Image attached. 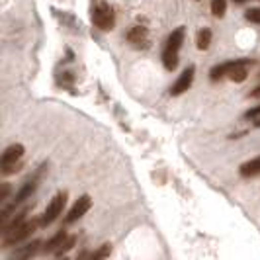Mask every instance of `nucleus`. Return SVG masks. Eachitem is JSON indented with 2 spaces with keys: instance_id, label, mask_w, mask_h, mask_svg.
<instances>
[{
  "instance_id": "obj_16",
  "label": "nucleus",
  "mask_w": 260,
  "mask_h": 260,
  "mask_svg": "<svg viewBox=\"0 0 260 260\" xmlns=\"http://www.w3.org/2000/svg\"><path fill=\"white\" fill-rule=\"evenodd\" d=\"M196 45H198L200 51L209 49V45H211V29H208V27L200 29L198 31V38H196Z\"/></svg>"
},
{
  "instance_id": "obj_3",
  "label": "nucleus",
  "mask_w": 260,
  "mask_h": 260,
  "mask_svg": "<svg viewBox=\"0 0 260 260\" xmlns=\"http://www.w3.org/2000/svg\"><path fill=\"white\" fill-rule=\"evenodd\" d=\"M24 145L22 143H14L10 147H6V151L2 153V158H0V169H2V174L8 176V174H14L22 169V158H24Z\"/></svg>"
},
{
  "instance_id": "obj_20",
  "label": "nucleus",
  "mask_w": 260,
  "mask_h": 260,
  "mask_svg": "<svg viewBox=\"0 0 260 260\" xmlns=\"http://www.w3.org/2000/svg\"><path fill=\"white\" fill-rule=\"evenodd\" d=\"M245 18H247L248 22H254V24H260V8H250V10H247V14H245Z\"/></svg>"
},
{
  "instance_id": "obj_21",
  "label": "nucleus",
  "mask_w": 260,
  "mask_h": 260,
  "mask_svg": "<svg viewBox=\"0 0 260 260\" xmlns=\"http://www.w3.org/2000/svg\"><path fill=\"white\" fill-rule=\"evenodd\" d=\"M8 192H10V184H2V192H0V204H4V202H6V198H8Z\"/></svg>"
},
{
  "instance_id": "obj_14",
  "label": "nucleus",
  "mask_w": 260,
  "mask_h": 260,
  "mask_svg": "<svg viewBox=\"0 0 260 260\" xmlns=\"http://www.w3.org/2000/svg\"><path fill=\"white\" fill-rule=\"evenodd\" d=\"M39 247H41V241H31V243H27L24 248L16 250L14 256H18V258H31V256L39 250Z\"/></svg>"
},
{
  "instance_id": "obj_6",
  "label": "nucleus",
  "mask_w": 260,
  "mask_h": 260,
  "mask_svg": "<svg viewBox=\"0 0 260 260\" xmlns=\"http://www.w3.org/2000/svg\"><path fill=\"white\" fill-rule=\"evenodd\" d=\"M90 206H92V200H90V196H80L77 200V204L71 208V211L67 213V217L63 219V223L65 225H71V223H75V221H78L88 209H90Z\"/></svg>"
},
{
  "instance_id": "obj_15",
  "label": "nucleus",
  "mask_w": 260,
  "mask_h": 260,
  "mask_svg": "<svg viewBox=\"0 0 260 260\" xmlns=\"http://www.w3.org/2000/svg\"><path fill=\"white\" fill-rule=\"evenodd\" d=\"M67 237H69V233H67V231H63V229H61L59 233H57V235H53L51 239H49V241L45 243V247H43V250H47V252H53V250H57V248H59V247H61V245H63V241H65Z\"/></svg>"
},
{
  "instance_id": "obj_7",
  "label": "nucleus",
  "mask_w": 260,
  "mask_h": 260,
  "mask_svg": "<svg viewBox=\"0 0 260 260\" xmlns=\"http://www.w3.org/2000/svg\"><path fill=\"white\" fill-rule=\"evenodd\" d=\"M194 75H196V67L194 65H190L188 69H184V73L178 77V80L172 84L170 94H172V96H180V94H184V92L192 86V82H194Z\"/></svg>"
},
{
  "instance_id": "obj_17",
  "label": "nucleus",
  "mask_w": 260,
  "mask_h": 260,
  "mask_svg": "<svg viewBox=\"0 0 260 260\" xmlns=\"http://www.w3.org/2000/svg\"><path fill=\"white\" fill-rule=\"evenodd\" d=\"M227 12V0H211V14L215 18H223Z\"/></svg>"
},
{
  "instance_id": "obj_8",
  "label": "nucleus",
  "mask_w": 260,
  "mask_h": 260,
  "mask_svg": "<svg viewBox=\"0 0 260 260\" xmlns=\"http://www.w3.org/2000/svg\"><path fill=\"white\" fill-rule=\"evenodd\" d=\"M248 65H252L250 59H239V61H235L233 69L229 71L227 78L233 80V82H245L248 77Z\"/></svg>"
},
{
  "instance_id": "obj_10",
  "label": "nucleus",
  "mask_w": 260,
  "mask_h": 260,
  "mask_svg": "<svg viewBox=\"0 0 260 260\" xmlns=\"http://www.w3.org/2000/svg\"><path fill=\"white\" fill-rule=\"evenodd\" d=\"M239 172H241L243 178H254V176H258L260 174V156H254V158L247 160L245 165H241Z\"/></svg>"
},
{
  "instance_id": "obj_5",
  "label": "nucleus",
  "mask_w": 260,
  "mask_h": 260,
  "mask_svg": "<svg viewBox=\"0 0 260 260\" xmlns=\"http://www.w3.org/2000/svg\"><path fill=\"white\" fill-rule=\"evenodd\" d=\"M92 22H94V26L100 27V29H112L114 27V12H112V8H110V4H106V2H100L96 8H94V12H92Z\"/></svg>"
},
{
  "instance_id": "obj_19",
  "label": "nucleus",
  "mask_w": 260,
  "mask_h": 260,
  "mask_svg": "<svg viewBox=\"0 0 260 260\" xmlns=\"http://www.w3.org/2000/svg\"><path fill=\"white\" fill-rule=\"evenodd\" d=\"M110 252H112V245L104 243L96 252H92V258H106V256H110Z\"/></svg>"
},
{
  "instance_id": "obj_24",
  "label": "nucleus",
  "mask_w": 260,
  "mask_h": 260,
  "mask_svg": "<svg viewBox=\"0 0 260 260\" xmlns=\"http://www.w3.org/2000/svg\"><path fill=\"white\" fill-rule=\"evenodd\" d=\"M258 77H260V75H258Z\"/></svg>"
},
{
  "instance_id": "obj_4",
  "label": "nucleus",
  "mask_w": 260,
  "mask_h": 260,
  "mask_svg": "<svg viewBox=\"0 0 260 260\" xmlns=\"http://www.w3.org/2000/svg\"><path fill=\"white\" fill-rule=\"evenodd\" d=\"M67 206V192H59V194L53 198L51 202L47 204V208L43 211V217H41V227H47V225H51L61 213H63V209Z\"/></svg>"
},
{
  "instance_id": "obj_18",
  "label": "nucleus",
  "mask_w": 260,
  "mask_h": 260,
  "mask_svg": "<svg viewBox=\"0 0 260 260\" xmlns=\"http://www.w3.org/2000/svg\"><path fill=\"white\" fill-rule=\"evenodd\" d=\"M75 243H77V235H69L65 241H63V245L55 250V254H57V256H63L65 252H69L71 248L75 247Z\"/></svg>"
},
{
  "instance_id": "obj_23",
  "label": "nucleus",
  "mask_w": 260,
  "mask_h": 260,
  "mask_svg": "<svg viewBox=\"0 0 260 260\" xmlns=\"http://www.w3.org/2000/svg\"><path fill=\"white\" fill-rule=\"evenodd\" d=\"M248 96H250V98H260V86H258V88H256V90H252V92H250Z\"/></svg>"
},
{
  "instance_id": "obj_12",
  "label": "nucleus",
  "mask_w": 260,
  "mask_h": 260,
  "mask_svg": "<svg viewBox=\"0 0 260 260\" xmlns=\"http://www.w3.org/2000/svg\"><path fill=\"white\" fill-rule=\"evenodd\" d=\"M235 61H229V63H223V65H217L211 69V73H209V78L213 80V82H217V80H221V78H225L227 75H229V71L233 69Z\"/></svg>"
},
{
  "instance_id": "obj_9",
  "label": "nucleus",
  "mask_w": 260,
  "mask_h": 260,
  "mask_svg": "<svg viewBox=\"0 0 260 260\" xmlns=\"http://www.w3.org/2000/svg\"><path fill=\"white\" fill-rule=\"evenodd\" d=\"M38 190V176L36 178H29L26 184H22V188L18 190V194L14 196L12 204L14 206H20V204H24L27 198H31V194Z\"/></svg>"
},
{
  "instance_id": "obj_11",
  "label": "nucleus",
  "mask_w": 260,
  "mask_h": 260,
  "mask_svg": "<svg viewBox=\"0 0 260 260\" xmlns=\"http://www.w3.org/2000/svg\"><path fill=\"white\" fill-rule=\"evenodd\" d=\"M31 211V208H24L22 211H18L16 215H14L12 219H8V221L4 223V225H0V229H2V233H6V231H10V229H16L18 225H22L24 221H27V213Z\"/></svg>"
},
{
  "instance_id": "obj_2",
  "label": "nucleus",
  "mask_w": 260,
  "mask_h": 260,
  "mask_svg": "<svg viewBox=\"0 0 260 260\" xmlns=\"http://www.w3.org/2000/svg\"><path fill=\"white\" fill-rule=\"evenodd\" d=\"M41 225V219H31V221H24L22 225H18L16 229H10L2 235V248H12L18 247L20 243H24L26 239L31 237V233Z\"/></svg>"
},
{
  "instance_id": "obj_22",
  "label": "nucleus",
  "mask_w": 260,
  "mask_h": 260,
  "mask_svg": "<svg viewBox=\"0 0 260 260\" xmlns=\"http://www.w3.org/2000/svg\"><path fill=\"white\" fill-rule=\"evenodd\" d=\"M258 116H260V106H258V108L248 110L247 114H245V117H247V119H254V117H258Z\"/></svg>"
},
{
  "instance_id": "obj_13",
  "label": "nucleus",
  "mask_w": 260,
  "mask_h": 260,
  "mask_svg": "<svg viewBox=\"0 0 260 260\" xmlns=\"http://www.w3.org/2000/svg\"><path fill=\"white\" fill-rule=\"evenodd\" d=\"M145 39H147V27L135 26V27H131L129 31H127V41H129V43H133V45L145 43Z\"/></svg>"
},
{
  "instance_id": "obj_1",
  "label": "nucleus",
  "mask_w": 260,
  "mask_h": 260,
  "mask_svg": "<svg viewBox=\"0 0 260 260\" xmlns=\"http://www.w3.org/2000/svg\"><path fill=\"white\" fill-rule=\"evenodd\" d=\"M184 34L186 29L182 26L176 27L167 39V45H165V51H162V65L167 71H174L178 67V53L184 43Z\"/></svg>"
}]
</instances>
